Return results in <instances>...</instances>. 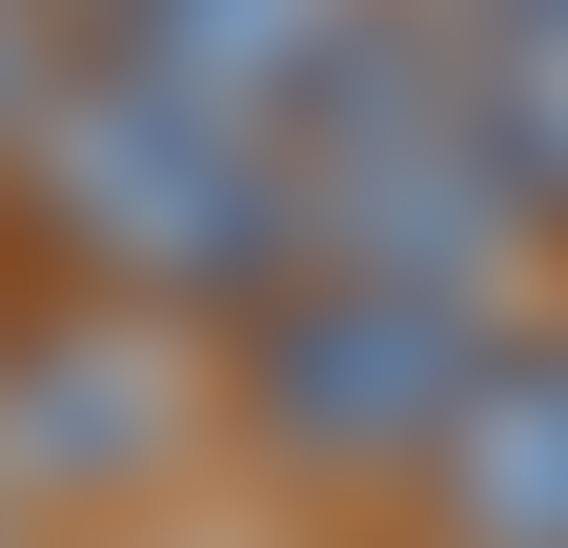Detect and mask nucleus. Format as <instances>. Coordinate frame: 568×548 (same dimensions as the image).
Segmentation results:
<instances>
[{
	"mask_svg": "<svg viewBox=\"0 0 568 548\" xmlns=\"http://www.w3.org/2000/svg\"><path fill=\"white\" fill-rule=\"evenodd\" d=\"M284 143V264H345V285H508V183H487V122L426 41V0H345L305 102L264 122Z\"/></svg>",
	"mask_w": 568,
	"mask_h": 548,
	"instance_id": "f257e3e1",
	"label": "nucleus"
},
{
	"mask_svg": "<svg viewBox=\"0 0 568 548\" xmlns=\"http://www.w3.org/2000/svg\"><path fill=\"white\" fill-rule=\"evenodd\" d=\"M0 163H21V203L61 224V264L122 285L142 325H163V305H264V285H284V143L163 102V82H122V61H82V41H61V82L21 102Z\"/></svg>",
	"mask_w": 568,
	"mask_h": 548,
	"instance_id": "f03ea898",
	"label": "nucleus"
},
{
	"mask_svg": "<svg viewBox=\"0 0 568 548\" xmlns=\"http://www.w3.org/2000/svg\"><path fill=\"white\" fill-rule=\"evenodd\" d=\"M487 325H508V305H467V285L284 264V285L244 305V427L284 467H426V427H447L467 366H487Z\"/></svg>",
	"mask_w": 568,
	"mask_h": 548,
	"instance_id": "7ed1b4c3",
	"label": "nucleus"
},
{
	"mask_svg": "<svg viewBox=\"0 0 568 548\" xmlns=\"http://www.w3.org/2000/svg\"><path fill=\"white\" fill-rule=\"evenodd\" d=\"M447 548H568V325H487L467 406L426 427Z\"/></svg>",
	"mask_w": 568,
	"mask_h": 548,
	"instance_id": "20e7f679",
	"label": "nucleus"
},
{
	"mask_svg": "<svg viewBox=\"0 0 568 548\" xmlns=\"http://www.w3.org/2000/svg\"><path fill=\"white\" fill-rule=\"evenodd\" d=\"M345 0H82V61H122V82H163L203 122H284L305 102Z\"/></svg>",
	"mask_w": 568,
	"mask_h": 548,
	"instance_id": "39448f33",
	"label": "nucleus"
},
{
	"mask_svg": "<svg viewBox=\"0 0 568 548\" xmlns=\"http://www.w3.org/2000/svg\"><path fill=\"white\" fill-rule=\"evenodd\" d=\"M426 41H447V82L487 122L508 224H568V0H426Z\"/></svg>",
	"mask_w": 568,
	"mask_h": 548,
	"instance_id": "423d86ee",
	"label": "nucleus"
},
{
	"mask_svg": "<svg viewBox=\"0 0 568 548\" xmlns=\"http://www.w3.org/2000/svg\"><path fill=\"white\" fill-rule=\"evenodd\" d=\"M142 447H163V346H21V366H0V467L122 488Z\"/></svg>",
	"mask_w": 568,
	"mask_h": 548,
	"instance_id": "0eeeda50",
	"label": "nucleus"
},
{
	"mask_svg": "<svg viewBox=\"0 0 568 548\" xmlns=\"http://www.w3.org/2000/svg\"><path fill=\"white\" fill-rule=\"evenodd\" d=\"M61 21H82V0H0V143H21V102L61 82Z\"/></svg>",
	"mask_w": 568,
	"mask_h": 548,
	"instance_id": "6e6552de",
	"label": "nucleus"
}]
</instances>
